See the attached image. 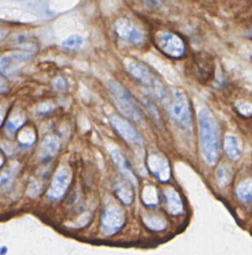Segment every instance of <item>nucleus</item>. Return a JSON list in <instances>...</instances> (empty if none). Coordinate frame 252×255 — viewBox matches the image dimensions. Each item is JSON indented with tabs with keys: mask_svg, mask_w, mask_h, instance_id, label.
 Returning a JSON list of instances; mask_svg holds the SVG:
<instances>
[{
	"mask_svg": "<svg viewBox=\"0 0 252 255\" xmlns=\"http://www.w3.org/2000/svg\"><path fill=\"white\" fill-rule=\"evenodd\" d=\"M198 127L202 153L209 164H214L220 155V136L217 122L206 108L198 113Z\"/></svg>",
	"mask_w": 252,
	"mask_h": 255,
	"instance_id": "nucleus-1",
	"label": "nucleus"
},
{
	"mask_svg": "<svg viewBox=\"0 0 252 255\" xmlns=\"http://www.w3.org/2000/svg\"><path fill=\"white\" fill-rule=\"evenodd\" d=\"M110 92L115 105L124 116L135 123H141L142 114L135 101L125 87L117 82H111Z\"/></svg>",
	"mask_w": 252,
	"mask_h": 255,
	"instance_id": "nucleus-2",
	"label": "nucleus"
},
{
	"mask_svg": "<svg viewBox=\"0 0 252 255\" xmlns=\"http://www.w3.org/2000/svg\"><path fill=\"white\" fill-rule=\"evenodd\" d=\"M127 70L133 78L145 87H148L158 99L164 100L166 98L164 86L145 65L138 62H130L127 64Z\"/></svg>",
	"mask_w": 252,
	"mask_h": 255,
	"instance_id": "nucleus-3",
	"label": "nucleus"
},
{
	"mask_svg": "<svg viewBox=\"0 0 252 255\" xmlns=\"http://www.w3.org/2000/svg\"><path fill=\"white\" fill-rule=\"evenodd\" d=\"M169 113L172 120L183 129H191L192 117L189 101L181 91H174L170 104Z\"/></svg>",
	"mask_w": 252,
	"mask_h": 255,
	"instance_id": "nucleus-4",
	"label": "nucleus"
},
{
	"mask_svg": "<svg viewBox=\"0 0 252 255\" xmlns=\"http://www.w3.org/2000/svg\"><path fill=\"white\" fill-rule=\"evenodd\" d=\"M156 46L167 56L172 58L181 57L185 47L181 38L171 32H160L155 37Z\"/></svg>",
	"mask_w": 252,
	"mask_h": 255,
	"instance_id": "nucleus-5",
	"label": "nucleus"
},
{
	"mask_svg": "<svg viewBox=\"0 0 252 255\" xmlns=\"http://www.w3.org/2000/svg\"><path fill=\"white\" fill-rule=\"evenodd\" d=\"M125 223L124 211L117 205L107 206L102 214L101 226L105 234L112 235L119 231Z\"/></svg>",
	"mask_w": 252,
	"mask_h": 255,
	"instance_id": "nucleus-6",
	"label": "nucleus"
},
{
	"mask_svg": "<svg viewBox=\"0 0 252 255\" xmlns=\"http://www.w3.org/2000/svg\"><path fill=\"white\" fill-rule=\"evenodd\" d=\"M71 171L70 169L63 165L55 173L51 186L48 190V196L51 199H60L66 192L70 181H71Z\"/></svg>",
	"mask_w": 252,
	"mask_h": 255,
	"instance_id": "nucleus-7",
	"label": "nucleus"
},
{
	"mask_svg": "<svg viewBox=\"0 0 252 255\" xmlns=\"http://www.w3.org/2000/svg\"><path fill=\"white\" fill-rule=\"evenodd\" d=\"M147 167L160 181H167L170 177V168L167 159L159 152H150L146 159Z\"/></svg>",
	"mask_w": 252,
	"mask_h": 255,
	"instance_id": "nucleus-8",
	"label": "nucleus"
},
{
	"mask_svg": "<svg viewBox=\"0 0 252 255\" xmlns=\"http://www.w3.org/2000/svg\"><path fill=\"white\" fill-rule=\"evenodd\" d=\"M117 34L133 44H141L144 41L143 32L132 22H129L126 19H119L115 25Z\"/></svg>",
	"mask_w": 252,
	"mask_h": 255,
	"instance_id": "nucleus-9",
	"label": "nucleus"
},
{
	"mask_svg": "<svg viewBox=\"0 0 252 255\" xmlns=\"http://www.w3.org/2000/svg\"><path fill=\"white\" fill-rule=\"evenodd\" d=\"M112 125L114 128L117 130V132L129 144L138 145V146L142 144L143 140L140 134L126 120H123L119 117H113Z\"/></svg>",
	"mask_w": 252,
	"mask_h": 255,
	"instance_id": "nucleus-10",
	"label": "nucleus"
},
{
	"mask_svg": "<svg viewBox=\"0 0 252 255\" xmlns=\"http://www.w3.org/2000/svg\"><path fill=\"white\" fill-rule=\"evenodd\" d=\"M31 57L28 52H13L0 55V72L8 73L13 71L18 65L25 63Z\"/></svg>",
	"mask_w": 252,
	"mask_h": 255,
	"instance_id": "nucleus-11",
	"label": "nucleus"
},
{
	"mask_svg": "<svg viewBox=\"0 0 252 255\" xmlns=\"http://www.w3.org/2000/svg\"><path fill=\"white\" fill-rule=\"evenodd\" d=\"M111 155H112V158H113L115 164L117 165L119 171L124 176V178L126 181H128L130 184L136 185V183H137L136 177H135L134 173L132 172L131 167H130L128 161L126 160V158L125 157V155L119 149H114L111 152Z\"/></svg>",
	"mask_w": 252,
	"mask_h": 255,
	"instance_id": "nucleus-12",
	"label": "nucleus"
},
{
	"mask_svg": "<svg viewBox=\"0 0 252 255\" xmlns=\"http://www.w3.org/2000/svg\"><path fill=\"white\" fill-rule=\"evenodd\" d=\"M164 202L168 213L173 215H178L183 210V203L179 194L171 187H167L163 191Z\"/></svg>",
	"mask_w": 252,
	"mask_h": 255,
	"instance_id": "nucleus-13",
	"label": "nucleus"
},
{
	"mask_svg": "<svg viewBox=\"0 0 252 255\" xmlns=\"http://www.w3.org/2000/svg\"><path fill=\"white\" fill-rule=\"evenodd\" d=\"M224 150L228 157L237 159L241 154V146L237 137L233 135H226L224 138Z\"/></svg>",
	"mask_w": 252,
	"mask_h": 255,
	"instance_id": "nucleus-14",
	"label": "nucleus"
},
{
	"mask_svg": "<svg viewBox=\"0 0 252 255\" xmlns=\"http://www.w3.org/2000/svg\"><path fill=\"white\" fill-rule=\"evenodd\" d=\"M59 149V140L52 135L46 136L41 144L42 156L47 159L54 156Z\"/></svg>",
	"mask_w": 252,
	"mask_h": 255,
	"instance_id": "nucleus-15",
	"label": "nucleus"
},
{
	"mask_svg": "<svg viewBox=\"0 0 252 255\" xmlns=\"http://www.w3.org/2000/svg\"><path fill=\"white\" fill-rule=\"evenodd\" d=\"M237 197L243 201H249L252 199V178H246L242 180L236 187Z\"/></svg>",
	"mask_w": 252,
	"mask_h": 255,
	"instance_id": "nucleus-16",
	"label": "nucleus"
},
{
	"mask_svg": "<svg viewBox=\"0 0 252 255\" xmlns=\"http://www.w3.org/2000/svg\"><path fill=\"white\" fill-rule=\"evenodd\" d=\"M141 198H142V201L144 202L145 205H147V206L155 205L158 201L156 188L153 185H150V184L145 185L142 189Z\"/></svg>",
	"mask_w": 252,
	"mask_h": 255,
	"instance_id": "nucleus-17",
	"label": "nucleus"
},
{
	"mask_svg": "<svg viewBox=\"0 0 252 255\" xmlns=\"http://www.w3.org/2000/svg\"><path fill=\"white\" fill-rule=\"evenodd\" d=\"M215 178L219 186H225L229 184L232 178V171L226 165H220L215 170Z\"/></svg>",
	"mask_w": 252,
	"mask_h": 255,
	"instance_id": "nucleus-18",
	"label": "nucleus"
},
{
	"mask_svg": "<svg viewBox=\"0 0 252 255\" xmlns=\"http://www.w3.org/2000/svg\"><path fill=\"white\" fill-rule=\"evenodd\" d=\"M116 193L118 197L125 203V204H129L132 201V191L128 183H121L118 185L116 189Z\"/></svg>",
	"mask_w": 252,
	"mask_h": 255,
	"instance_id": "nucleus-19",
	"label": "nucleus"
},
{
	"mask_svg": "<svg viewBox=\"0 0 252 255\" xmlns=\"http://www.w3.org/2000/svg\"><path fill=\"white\" fill-rule=\"evenodd\" d=\"M143 222L151 230H162L165 227V221L157 215H147L143 218Z\"/></svg>",
	"mask_w": 252,
	"mask_h": 255,
	"instance_id": "nucleus-20",
	"label": "nucleus"
},
{
	"mask_svg": "<svg viewBox=\"0 0 252 255\" xmlns=\"http://www.w3.org/2000/svg\"><path fill=\"white\" fill-rule=\"evenodd\" d=\"M82 44H83V38L79 35H72L63 42V46L67 49H77L81 47Z\"/></svg>",
	"mask_w": 252,
	"mask_h": 255,
	"instance_id": "nucleus-21",
	"label": "nucleus"
},
{
	"mask_svg": "<svg viewBox=\"0 0 252 255\" xmlns=\"http://www.w3.org/2000/svg\"><path fill=\"white\" fill-rule=\"evenodd\" d=\"M24 122L25 120L23 117H16V118L10 119L6 124V128L9 132H14L24 124Z\"/></svg>",
	"mask_w": 252,
	"mask_h": 255,
	"instance_id": "nucleus-22",
	"label": "nucleus"
},
{
	"mask_svg": "<svg viewBox=\"0 0 252 255\" xmlns=\"http://www.w3.org/2000/svg\"><path fill=\"white\" fill-rule=\"evenodd\" d=\"M34 139H35V135L31 129H25L19 135V141L25 145L31 144L34 141Z\"/></svg>",
	"mask_w": 252,
	"mask_h": 255,
	"instance_id": "nucleus-23",
	"label": "nucleus"
},
{
	"mask_svg": "<svg viewBox=\"0 0 252 255\" xmlns=\"http://www.w3.org/2000/svg\"><path fill=\"white\" fill-rule=\"evenodd\" d=\"M236 109L242 116L249 117L252 115V104H250V103L239 102L236 104Z\"/></svg>",
	"mask_w": 252,
	"mask_h": 255,
	"instance_id": "nucleus-24",
	"label": "nucleus"
},
{
	"mask_svg": "<svg viewBox=\"0 0 252 255\" xmlns=\"http://www.w3.org/2000/svg\"><path fill=\"white\" fill-rule=\"evenodd\" d=\"M13 177V170L7 169L0 174V185H5L11 181Z\"/></svg>",
	"mask_w": 252,
	"mask_h": 255,
	"instance_id": "nucleus-25",
	"label": "nucleus"
},
{
	"mask_svg": "<svg viewBox=\"0 0 252 255\" xmlns=\"http://www.w3.org/2000/svg\"><path fill=\"white\" fill-rule=\"evenodd\" d=\"M52 110H53V106L51 104H49V103L41 104L38 107V111H39L40 114H47V113H50Z\"/></svg>",
	"mask_w": 252,
	"mask_h": 255,
	"instance_id": "nucleus-26",
	"label": "nucleus"
},
{
	"mask_svg": "<svg viewBox=\"0 0 252 255\" xmlns=\"http://www.w3.org/2000/svg\"><path fill=\"white\" fill-rule=\"evenodd\" d=\"M142 1L146 5H148L149 7H152V8H158L164 3V0H142Z\"/></svg>",
	"mask_w": 252,
	"mask_h": 255,
	"instance_id": "nucleus-27",
	"label": "nucleus"
},
{
	"mask_svg": "<svg viewBox=\"0 0 252 255\" xmlns=\"http://www.w3.org/2000/svg\"><path fill=\"white\" fill-rule=\"evenodd\" d=\"M8 89V84L5 81V79L0 75V93L5 92Z\"/></svg>",
	"mask_w": 252,
	"mask_h": 255,
	"instance_id": "nucleus-28",
	"label": "nucleus"
},
{
	"mask_svg": "<svg viewBox=\"0 0 252 255\" xmlns=\"http://www.w3.org/2000/svg\"><path fill=\"white\" fill-rule=\"evenodd\" d=\"M54 85L59 88V89H63L65 87V81L63 79H57L55 82H54Z\"/></svg>",
	"mask_w": 252,
	"mask_h": 255,
	"instance_id": "nucleus-29",
	"label": "nucleus"
},
{
	"mask_svg": "<svg viewBox=\"0 0 252 255\" xmlns=\"http://www.w3.org/2000/svg\"><path fill=\"white\" fill-rule=\"evenodd\" d=\"M3 118H4V112L2 110V108L0 107V126L2 124V121H3Z\"/></svg>",
	"mask_w": 252,
	"mask_h": 255,
	"instance_id": "nucleus-30",
	"label": "nucleus"
},
{
	"mask_svg": "<svg viewBox=\"0 0 252 255\" xmlns=\"http://www.w3.org/2000/svg\"><path fill=\"white\" fill-rule=\"evenodd\" d=\"M3 35H4V34H3V32L0 30V40L3 38Z\"/></svg>",
	"mask_w": 252,
	"mask_h": 255,
	"instance_id": "nucleus-31",
	"label": "nucleus"
},
{
	"mask_svg": "<svg viewBox=\"0 0 252 255\" xmlns=\"http://www.w3.org/2000/svg\"><path fill=\"white\" fill-rule=\"evenodd\" d=\"M2 161H3V160H2V157L0 156V166H1V164H2Z\"/></svg>",
	"mask_w": 252,
	"mask_h": 255,
	"instance_id": "nucleus-32",
	"label": "nucleus"
},
{
	"mask_svg": "<svg viewBox=\"0 0 252 255\" xmlns=\"http://www.w3.org/2000/svg\"><path fill=\"white\" fill-rule=\"evenodd\" d=\"M15 1H24V0H15Z\"/></svg>",
	"mask_w": 252,
	"mask_h": 255,
	"instance_id": "nucleus-33",
	"label": "nucleus"
}]
</instances>
